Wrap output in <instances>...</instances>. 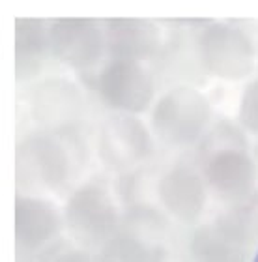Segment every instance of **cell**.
Listing matches in <instances>:
<instances>
[{
	"label": "cell",
	"instance_id": "cell-5",
	"mask_svg": "<svg viewBox=\"0 0 258 262\" xmlns=\"http://www.w3.org/2000/svg\"><path fill=\"white\" fill-rule=\"evenodd\" d=\"M105 34L92 19H56L49 25V49L72 68H90L99 60Z\"/></svg>",
	"mask_w": 258,
	"mask_h": 262
},
{
	"label": "cell",
	"instance_id": "cell-19",
	"mask_svg": "<svg viewBox=\"0 0 258 262\" xmlns=\"http://www.w3.org/2000/svg\"><path fill=\"white\" fill-rule=\"evenodd\" d=\"M53 262H93V258L88 253L81 251V249H72V251L58 255Z\"/></svg>",
	"mask_w": 258,
	"mask_h": 262
},
{
	"label": "cell",
	"instance_id": "cell-2",
	"mask_svg": "<svg viewBox=\"0 0 258 262\" xmlns=\"http://www.w3.org/2000/svg\"><path fill=\"white\" fill-rule=\"evenodd\" d=\"M200 56L214 75L226 81H240L254 68V47L240 28L214 23L200 36Z\"/></svg>",
	"mask_w": 258,
	"mask_h": 262
},
{
	"label": "cell",
	"instance_id": "cell-6",
	"mask_svg": "<svg viewBox=\"0 0 258 262\" xmlns=\"http://www.w3.org/2000/svg\"><path fill=\"white\" fill-rule=\"evenodd\" d=\"M152 137L143 122L129 115L110 116L99 137V154L112 169H129L152 154Z\"/></svg>",
	"mask_w": 258,
	"mask_h": 262
},
{
	"label": "cell",
	"instance_id": "cell-20",
	"mask_svg": "<svg viewBox=\"0 0 258 262\" xmlns=\"http://www.w3.org/2000/svg\"><path fill=\"white\" fill-rule=\"evenodd\" d=\"M256 159H258V146H256Z\"/></svg>",
	"mask_w": 258,
	"mask_h": 262
},
{
	"label": "cell",
	"instance_id": "cell-16",
	"mask_svg": "<svg viewBox=\"0 0 258 262\" xmlns=\"http://www.w3.org/2000/svg\"><path fill=\"white\" fill-rule=\"evenodd\" d=\"M226 229H230L238 238L245 244H251L258 238V195L245 199L242 206L234 208L232 212L219 219Z\"/></svg>",
	"mask_w": 258,
	"mask_h": 262
},
{
	"label": "cell",
	"instance_id": "cell-1",
	"mask_svg": "<svg viewBox=\"0 0 258 262\" xmlns=\"http://www.w3.org/2000/svg\"><path fill=\"white\" fill-rule=\"evenodd\" d=\"M209 120V103L202 94L189 86L172 88L155 103L152 126L161 141L183 146L197 141Z\"/></svg>",
	"mask_w": 258,
	"mask_h": 262
},
{
	"label": "cell",
	"instance_id": "cell-13",
	"mask_svg": "<svg viewBox=\"0 0 258 262\" xmlns=\"http://www.w3.org/2000/svg\"><path fill=\"white\" fill-rule=\"evenodd\" d=\"M245 242L217 221L195 230L191 238V257L195 262H245Z\"/></svg>",
	"mask_w": 258,
	"mask_h": 262
},
{
	"label": "cell",
	"instance_id": "cell-7",
	"mask_svg": "<svg viewBox=\"0 0 258 262\" xmlns=\"http://www.w3.org/2000/svg\"><path fill=\"white\" fill-rule=\"evenodd\" d=\"M209 186L225 199H249L256 182V165L243 148H225L206 156Z\"/></svg>",
	"mask_w": 258,
	"mask_h": 262
},
{
	"label": "cell",
	"instance_id": "cell-17",
	"mask_svg": "<svg viewBox=\"0 0 258 262\" xmlns=\"http://www.w3.org/2000/svg\"><path fill=\"white\" fill-rule=\"evenodd\" d=\"M225 148H243L245 150V141H243L242 133L236 127L223 122L209 133V137L204 142L202 152L204 156H208V154L225 150Z\"/></svg>",
	"mask_w": 258,
	"mask_h": 262
},
{
	"label": "cell",
	"instance_id": "cell-8",
	"mask_svg": "<svg viewBox=\"0 0 258 262\" xmlns=\"http://www.w3.org/2000/svg\"><path fill=\"white\" fill-rule=\"evenodd\" d=\"M19 167L32 170L47 187H60L69 178L72 158L56 137L36 135L19 146Z\"/></svg>",
	"mask_w": 258,
	"mask_h": 262
},
{
	"label": "cell",
	"instance_id": "cell-18",
	"mask_svg": "<svg viewBox=\"0 0 258 262\" xmlns=\"http://www.w3.org/2000/svg\"><path fill=\"white\" fill-rule=\"evenodd\" d=\"M240 122L251 133H258V79L245 88L240 103Z\"/></svg>",
	"mask_w": 258,
	"mask_h": 262
},
{
	"label": "cell",
	"instance_id": "cell-11",
	"mask_svg": "<svg viewBox=\"0 0 258 262\" xmlns=\"http://www.w3.org/2000/svg\"><path fill=\"white\" fill-rule=\"evenodd\" d=\"M60 227L58 213L49 202L34 196H17L15 236L25 249H38L49 242Z\"/></svg>",
	"mask_w": 258,
	"mask_h": 262
},
{
	"label": "cell",
	"instance_id": "cell-3",
	"mask_svg": "<svg viewBox=\"0 0 258 262\" xmlns=\"http://www.w3.org/2000/svg\"><path fill=\"white\" fill-rule=\"evenodd\" d=\"M66 223L72 234L83 244H99L110 240L118 227V210L109 191L101 184L79 187L67 201Z\"/></svg>",
	"mask_w": 258,
	"mask_h": 262
},
{
	"label": "cell",
	"instance_id": "cell-10",
	"mask_svg": "<svg viewBox=\"0 0 258 262\" xmlns=\"http://www.w3.org/2000/svg\"><path fill=\"white\" fill-rule=\"evenodd\" d=\"M161 202L180 221L191 223L202 213L206 191L200 176L187 167H174L165 172L157 187Z\"/></svg>",
	"mask_w": 258,
	"mask_h": 262
},
{
	"label": "cell",
	"instance_id": "cell-15",
	"mask_svg": "<svg viewBox=\"0 0 258 262\" xmlns=\"http://www.w3.org/2000/svg\"><path fill=\"white\" fill-rule=\"evenodd\" d=\"M99 262H163V255L133 236H116L103 246Z\"/></svg>",
	"mask_w": 258,
	"mask_h": 262
},
{
	"label": "cell",
	"instance_id": "cell-4",
	"mask_svg": "<svg viewBox=\"0 0 258 262\" xmlns=\"http://www.w3.org/2000/svg\"><path fill=\"white\" fill-rule=\"evenodd\" d=\"M101 98L122 113H143L154 98V82L137 62L112 60L99 73Z\"/></svg>",
	"mask_w": 258,
	"mask_h": 262
},
{
	"label": "cell",
	"instance_id": "cell-9",
	"mask_svg": "<svg viewBox=\"0 0 258 262\" xmlns=\"http://www.w3.org/2000/svg\"><path fill=\"white\" fill-rule=\"evenodd\" d=\"M103 34L114 60H143L161 45L159 28L146 19H110L105 23Z\"/></svg>",
	"mask_w": 258,
	"mask_h": 262
},
{
	"label": "cell",
	"instance_id": "cell-14",
	"mask_svg": "<svg viewBox=\"0 0 258 262\" xmlns=\"http://www.w3.org/2000/svg\"><path fill=\"white\" fill-rule=\"evenodd\" d=\"M49 47V27L41 19H17L15 21V56L19 79L38 71L39 56Z\"/></svg>",
	"mask_w": 258,
	"mask_h": 262
},
{
	"label": "cell",
	"instance_id": "cell-12",
	"mask_svg": "<svg viewBox=\"0 0 258 262\" xmlns=\"http://www.w3.org/2000/svg\"><path fill=\"white\" fill-rule=\"evenodd\" d=\"M83 111V98L72 82L62 79L39 84L34 92V115L49 126H67Z\"/></svg>",
	"mask_w": 258,
	"mask_h": 262
}]
</instances>
